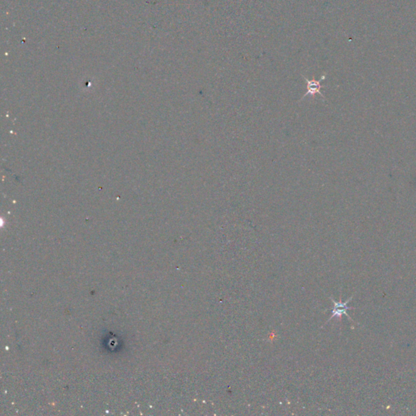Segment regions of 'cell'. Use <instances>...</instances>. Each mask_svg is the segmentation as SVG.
<instances>
[{
	"label": "cell",
	"instance_id": "obj_2",
	"mask_svg": "<svg viewBox=\"0 0 416 416\" xmlns=\"http://www.w3.org/2000/svg\"><path fill=\"white\" fill-rule=\"evenodd\" d=\"M303 76V78H304L305 80H306V90H307V91H306V93L302 96L300 101L301 100H303V99H305L306 96H315L316 94H319V95H320L323 99H324V96H323V93L321 92V89L323 87V86H322L321 83L322 81L325 79V74H323L321 77H320V79L318 80H315V79L309 80V79L305 77L304 76Z\"/></svg>",
	"mask_w": 416,
	"mask_h": 416
},
{
	"label": "cell",
	"instance_id": "obj_1",
	"mask_svg": "<svg viewBox=\"0 0 416 416\" xmlns=\"http://www.w3.org/2000/svg\"><path fill=\"white\" fill-rule=\"evenodd\" d=\"M352 298H353V296H351V298H349L348 300L343 302L342 301L337 302V301L334 300V298H331V301H332V303H334V308H332V315L330 316L329 319H327V321L326 322V323H328L331 319H334L335 317H337V318H339V319H341V318H342V316H343V315L348 317V319H350L351 321L353 322V319H351V317L350 316V315H348V313H347V311H348V310H353V309H355L353 308V307H350V306H347L349 302L352 300Z\"/></svg>",
	"mask_w": 416,
	"mask_h": 416
}]
</instances>
